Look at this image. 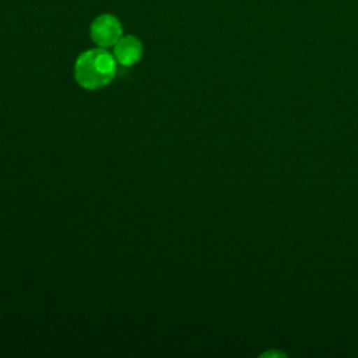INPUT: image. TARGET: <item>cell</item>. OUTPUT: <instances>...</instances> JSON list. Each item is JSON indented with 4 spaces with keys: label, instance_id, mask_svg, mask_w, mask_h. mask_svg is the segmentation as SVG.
<instances>
[{
    "label": "cell",
    "instance_id": "3",
    "mask_svg": "<svg viewBox=\"0 0 358 358\" xmlns=\"http://www.w3.org/2000/svg\"><path fill=\"white\" fill-rule=\"evenodd\" d=\"M113 56L119 64L130 67L141 59L143 43L134 35H122V38L113 45Z\"/></svg>",
    "mask_w": 358,
    "mask_h": 358
},
{
    "label": "cell",
    "instance_id": "1",
    "mask_svg": "<svg viewBox=\"0 0 358 358\" xmlns=\"http://www.w3.org/2000/svg\"><path fill=\"white\" fill-rule=\"evenodd\" d=\"M116 59L105 48L83 52L74 64V78L80 87L88 91L108 85L116 74Z\"/></svg>",
    "mask_w": 358,
    "mask_h": 358
},
{
    "label": "cell",
    "instance_id": "2",
    "mask_svg": "<svg viewBox=\"0 0 358 358\" xmlns=\"http://www.w3.org/2000/svg\"><path fill=\"white\" fill-rule=\"evenodd\" d=\"M123 34V28L117 17L112 14H101L98 15L90 28L91 39L99 48H109L113 46Z\"/></svg>",
    "mask_w": 358,
    "mask_h": 358
}]
</instances>
